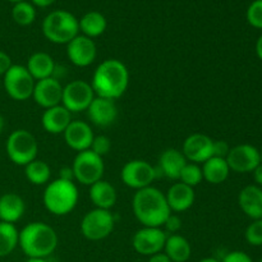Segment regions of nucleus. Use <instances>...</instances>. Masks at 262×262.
<instances>
[{
	"mask_svg": "<svg viewBox=\"0 0 262 262\" xmlns=\"http://www.w3.org/2000/svg\"><path fill=\"white\" fill-rule=\"evenodd\" d=\"M72 122V113L67 110L63 105L49 107L42 114V127L46 132L51 135H60L64 133L69 123Z\"/></svg>",
	"mask_w": 262,
	"mask_h": 262,
	"instance_id": "obj_21",
	"label": "nucleus"
},
{
	"mask_svg": "<svg viewBox=\"0 0 262 262\" xmlns=\"http://www.w3.org/2000/svg\"><path fill=\"white\" fill-rule=\"evenodd\" d=\"M43 36L50 42L68 43L79 35L78 19L67 10H54L42 22Z\"/></svg>",
	"mask_w": 262,
	"mask_h": 262,
	"instance_id": "obj_5",
	"label": "nucleus"
},
{
	"mask_svg": "<svg viewBox=\"0 0 262 262\" xmlns=\"http://www.w3.org/2000/svg\"><path fill=\"white\" fill-rule=\"evenodd\" d=\"M8 2H12V3H19V2H25V0H8Z\"/></svg>",
	"mask_w": 262,
	"mask_h": 262,
	"instance_id": "obj_48",
	"label": "nucleus"
},
{
	"mask_svg": "<svg viewBox=\"0 0 262 262\" xmlns=\"http://www.w3.org/2000/svg\"><path fill=\"white\" fill-rule=\"evenodd\" d=\"M194 189L192 187L187 186V184L182 183H174L170 188L168 189L165 194L166 202H168L170 211L174 212H182L188 210L192 207L194 202Z\"/></svg>",
	"mask_w": 262,
	"mask_h": 262,
	"instance_id": "obj_20",
	"label": "nucleus"
},
{
	"mask_svg": "<svg viewBox=\"0 0 262 262\" xmlns=\"http://www.w3.org/2000/svg\"><path fill=\"white\" fill-rule=\"evenodd\" d=\"M247 20L252 27L262 28V0H255L247 9Z\"/></svg>",
	"mask_w": 262,
	"mask_h": 262,
	"instance_id": "obj_34",
	"label": "nucleus"
},
{
	"mask_svg": "<svg viewBox=\"0 0 262 262\" xmlns=\"http://www.w3.org/2000/svg\"><path fill=\"white\" fill-rule=\"evenodd\" d=\"M95 96L91 83L83 79H76L63 87L61 105L71 113L86 112Z\"/></svg>",
	"mask_w": 262,
	"mask_h": 262,
	"instance_id": "obj_10",
	"label": "nucleus"
},
{
	"mask_svg": "<svg viewBox=\"0 0 262 262\" xmlns=\"http://www.w3.org/2000/svg\"><path fill=\"white\" fill-rule=\"evenodd\" d=\"M12 17L17 25L19 26H30L32 25L36 18V10L31 3L19 2L15 3L12 9Z\"/></svg>",
	"mask_w": 262,
	"mask_h": 262,
	"instance_id": "obj_31",
	"label": "nucleus"
},
{
	"mask_svg": "<svg viewBox=\"0 0 262 262\" xmlns=\"http://www.w3.org/2000/svg\"><path fill=\"white\" fill-rule=\"evenodd\" d=\"M26 211V205L22 197L13 192L0 196V222L14 224Z\"/></svg>",
	"mask_w": 262,
	"mask_h": 262,
	"instance_id": "obj_23",
	"label": "nucleus"
},
{
	"mask_svg": "<svg viewBox=\"0 0 262 262\" xmlns=\"http://www.w3.org/2000/svg\"><path fill=\"white\" fill-rule=\"evenodd\" d=\"M223 262H253L252 258L243 251H233L225 255Z\"/></svg>",
	"mask_w": 262,
	"mask_h": 262,
	"instance_id": "obj_37",
	"label": "nucleus"
},
{
	"mask_svg": "<svg viewBox=\"0 0 262 262\" xmlns=\"http://www.w3.org/2000/svg\"><path fill=\"white\" fill-rule=\"evenodd\" d=\"M225 160L230 170L237 173H251L261 164L260 151L247 143L230 148Z\"/></svg>",
	"mask_w": 262,
	"mask_h": 262,
	"instance_id": "obj_13",
	"label": "nucleus"
},
{
	"mask_svg": "<svg viewBox=\"0 0 262 262\" xmlns=\"http://www.w3.org/2000/svg\"><path fill=\"white\" fill-rule=\"evenodd\" d=\"M31 2H32L35 5H37V7L45 8V7H49V5L54 4L56 0H31Z\"/></svg>",
	"mask_w": 262,
	"mask_h": 262,
	"instance_id": "obj_43",
	"label": "nucleus"
},
{
	"mask_svg": "<svg viewBox=\"0 0 262 262\" xmlns=\"http://www.w3.org/2000/svg\"><path fill=\"white\" fill-rule=\"evenodd\" d=\"M256 53H257V56L262 60V35L258 37L257 42H256Z\"/></svg>",
	"mask_w": 262,
	"mask_h": 262,
	"instance_id": "obj_44",
	"label": "nucleus"
},
{
	"mask_svg": "<svg viewBox=\"0 0 262 262\" xmlns=\"http://www.w3.org/2000/svg\"><path fill=\"white\" fill-rule=\"evenodd\" d=\"M164 253L171 262H187L192 255V247L188 241L179 234H170L166 237Z\"/></svg>",
	"mask_w": 262,
	"mask_h": 262,
	"instance_id": "obj_26",
	"label": "nucleus"
},
{
	"mask_svg": "<svg viewBox=\"0 0 262 262\" xmlns=\"http://www.w3.org/2000/svg\"><path fill=\"white\" fill-rule=\"evenodd\" d=\"M72 170L74 174V181L83 186H92L102 179L105 170L104 160L91 150L81 151L74 158Z\"/></svg>",
	"mask_w": 262,
	"mask_h": 262,
	"instance_id": "obj_7",
	"label": "nucleus"
},
{
	"mask_svg": "<svg viewBox=\"0 0 262 262\" xmlns=\"http://www.w3.org/2000/svg\"><path fill=\"white\" fill-rule=\"evenodd\" d=\"M5 150L12 163L26 166L37 156L38 143L35 136L27 129H17L13 130L8 137Z\"/></svg>",
	"mask_w": 262,
	"mask_h": 262,
	"instance_id": "obj_6",
	"label": "nucleus"
},
{
	"mask_svg": "<svg viewBox=\"0 0 262 262\" xmlns=\"http://www.w3.org/2000/svg\"><path fill=\"white\" fill-rule=\"evenodd\" d=\"M164 227H165V229L168 230L169 233H171V234H177V232L182 228L181 217H179L178 215L170 214L168 216V219L165 220V223H164Z\"/></svg>",
	"mask_w": 262,
	"mask_h": 262,
	"instance_id": "obj_36",
	"label": "nucleus"
},
{
	"mask_svg": "<svg viewBox=\"0 0 262 262\" xmlns=\"http://www.w3.org/2000/svg\"><path fill=\"white\" fill-rule=\"evenodd\" d=\"M87 117L97 127H107L115 122L118 117V107L115 100L95 96L87 107Z\"/></svg>",
	"mask_w": 262,
	"mask_h": 262,
	"instance_id": "obj_18",
	"label": "nucleus"
},
{
	"mask_svg": "<svg viewBox=\"0 0 262 262\" xmlns=\"http://www.w3.org/2000/svg\"><path fill=\"white\" fill-rule=\"evenodd\" d=\"M166 233L161 228L143 227L135 233L132 246L135 251L143 256H152L163 252L166 242Z\"/></svg>",
	"mask_w": 262,
	"mask_h": 262,
	"instance_id": "obj_12",
	"label": "nucleus"
},
{
	"mask_svg": "<svg viewBox=\"0 0 262 262\" xmlns=\"http://www.w3.org/2000/svg\"><path fill=\"white\" fill-rule=\"evenodd\" d=\"M4 89L7 94L17 101H25L32 97L36 81L25 66L13 64L4 74Z\"/></svg>",
	"mask_w": 262,
	"mask_h": 262,
	"instance_id": "obj_8",
	"label": "nucleus"
},
{
	"mask_svg": "<svg viewBox=\"0 0 262 262\" xmlns=\"http://www.w3.org/2000/svg\"><path fill=\"white\" fill-rule=\"evenodd\" d=\"M79 23V31H82L84 36L90 38L97 37V36L102 35L106 30V18L104 14L100 12L92 10V12L86 13L81 19L78 20Z\"/></svg>",
	"mask_w": 262,
	"mask_h": 262,
	"instance_id": "obj_28",
	"label": "nucleus"
},
{
	"mask_svg": "<svg viewBox=\"0 0 262 262\" xmlns=\"http://www.w3.org/2000/svg\"><path fill=\"white\" fill-rule=\"evenodd\" d=\"M252 173H253V179H255L256 184H257L258 187H262V163L252 171Z\"/></svg>",
	"mask_w": 262,
	"mask_h": 262,
	"instance_id": "obj_42",
	"label": "nucleus"
},
{
	"mask_svg": "<svg viewBox=\"0 0 262 262\" xmlns=\"http://www.w3.org/2000/svg\"><path fill=\"white\" fill-rule=\"evenodd\" d=\"M242 211L251 219H262V189L258 186H247L238 196Z\"/></svg>",
	"mask_w": 262,
	"mask_h": 262,
	"instance_id": "obj_22",
	"label": "nucleus"
},
{
	"mask_svg": "<svg viewBox=\"0 0 262 262\" xmlns=\"http://www.w3.org/2000/svg\"><path fill=\"white\" fill-rule=\"evenodd\" d=\"M19 232L14 224L0 222V257L10 255L18 246Z\"/></svg>",
	"mask_w": 262,
	"mask_h": 262,
	"instance_id": "obj_29",
	"label": "nucleus"
},
{
	"mask_svg": "<svg viewBox=\"0 0 262 262\" xmlns=\"http://www.w3.org/2000/svg\"><path fill=\"white\" fill-rule=\"evenodd\" d=\"M260 262H262V257H261V260H260Z\"/></svg>",
	"mask_w": 262,
	"mask_h": 262,
	"instance_id": "obj_50",
	"label": "nucleus"
},
{
	"mask_svg": "<svg viewBox=\"0 0 262 262\" xmlns=\"http://www.w3.org/2000/svg\"><path fill=\"white\" fill-rule=\"evenodd\" d=\"M129 84V72L118 59H106L95 71L91 86L96 96L117 100L124 95Z\"/></svg>",
	"mask_w": 262,
	"mask_h": 262,
	"instance_id": "obj_1",
	"label": "nucleus"
},
{
	"mask_svg": "<svg viewBox=\"0 0 262 262\" xmlns=\"http://www.w3.org/2000/svg\"><path fill=\"white\" fill-rule=\"evenodd\" d=\"M90 199L96 209L110 210L117 202V191L106 181H99L90 186Z\"/></svg>",
	"mask_w": 262,
	"mask_h": 262,
	"instance_id": "obj_25",
	"label": "nucleus"
},
{
	"mask_svg": "<svg viewBox=\"0 0 262 262\" xmlns=\"http://www.w3.org/2000/svg\"><path fill=\"white\" fill-rule=\"evenodd\" d=\"M110 148H112V141H110V138L104 135H100L94 137V141H92L90 150L102 158V156L109 152Z\"/></svg>",
	"mask_w": 262,
	"mask_h": 262,
	"instance_id": "obj_35",
	"label": "nucleus"
},
{
	"mask_svg": "<svg viewBox=\"0 0 262 262\" xmlns=\"http://www.w3.org/2000/svg\"><path fill=\"white\" fill-rule=\"evenodd\" d=\"M179 179H181L182 183L194 188V187L199 186V184L201 183L202 179H204V177H202V169L200 168L199 164L187 163L186 166L183 168V170H182Z\"/></svg>",
	"mask_w": 262,
	"mask_h": 262,
	"instance_id": "obj_32",
	"label": "nucleus"
},
{
	"mask_svg": "<svg viewBox=\"0 0 262 262\" xmlns=\"http://www.w3.org/2000/svg\"><path fill=\"white\" fill-rule=\"evenodd\" d=\"M64 141L74 151L90 150L94 141V132L89 123L82 120H72L67 129L64 130Z\"/></svg>",
	"mask_w": 262,
	"mask_h": 262,
	"instance_id": "obj_17",
	"label": "nucleus"
},
{
	"mask_svg": "<svg viewBox=\"0 0 262 262\" xmlns=\"http://www.w3.org/2000/svg\"><path fill=\"white\" fill-rule=\"evenodd\" d=\"M182 154L194 164H204L214 156V141L202 133H193L184 140Z\"/></svg>",
	"mask_w": 262,
	"mask_h": 262,
	"instance_id": "obj_14",
	"label": "nucleus"
},
{
	"mask_svg": "<svg viewBox=\"0 0 262 262\" xmlns=\"http://www.w3.org/2000/svg\"><path fill=\"white\" fill-rule=\"evenodd\" d=\"M158 170L155 166L145 160H130L123 166L122 177L123 183L133 189H142L150 187L151 183L158 178Z\"/></svg>",
	"mask_w": 262,
	"mask_h": 262,
	"instance_id": "obj_11",
	"label": "nucleus"
},
{
	"mask_svg": "<svg viewBox=\"0 0 262 262\" xmlns=\"http://www.w3.org/2000/svg\"><path fill=\"white\" fill-rule=\"evenodd\" d=\"M26 178L35 186H42L49 182L51 177V169L45 161L35 159L25 166Z\"/></svg>",
	"mask_w": 262,
	"mask_h": 262,
	"instance_id": "obj_30",
	"label": "nucleus"
},
{
	"mask_svg": "<svg viewBox=\"0 0 262 262\" xmlns=\"http://www.w3.org/2000/svg\"><path fill=\"white\" fill-rule=\"evenodd\" d=\"M186 164L187 159L182 151L177 148H166L159 158V168L156 170L169 179H179Z\"/></svg>",
	"mask_w": 262,
	"mask_h": 262,
	"instance_id": "obj_19",
	"label": "nucleus"
},
{
	"mask_svg": "<svg viewBox=\"0 0 262 262\" xmlns=\"http://www.w3.org/2000/svg\"><path fill=\"white\" fill-rule=\"evenodd\" d=\"M26 68H27V71L30 72V74L33 77L35 81H40V79L54 77L55 61H54L53 56L49 55L48 53L38 51V53L32 54L28 58Z\"/></svg>",
	"mask_w": 262,
	"mask_h": 262,
	"instance_id": "obj_24",
	"label": "nucleus"
},
{
	"mask_svg": "<svg viewBox=\"0 0 262 262\" xmlns=\"http://www.w3.org/2000/svg\"><path fill=\"white\" fill-rule=\"evenodd\" d=\"M59 179H63V181H69V182H73L74 181V174L72 168H63L60 170V177Z\"/></svg>",
	"mask_w": 262,
	"mask_h": 262,
	"instance_id": "obj_40",
	"label": "nucleus"
},
{
	"mask_svg": "<svg viewBox=\"0 0 262 262\" xmlns=\"http://www.w3.org/2000/svg\"><path fill=\"white\" fill-rule=\"evenodd\" d=\"M61 96H63V86L55 77L36 81L32 97L36 104L40 105L41 107L49 109L60 105Z\"/></svg>",
	"mask_w": 262,
	"mask_h": 262,
	"instance_id": "obj_16",
	"label": "nucleus"
},
{
	"mask_svg": "<svg viewBox=\"0 0 262 262\" xmlns=\"http://www.w3.org/2000/svg\"><path fill=\"white\" fill-rule=\"evenodd\" d=\"M4 125H5V120L4 118H3V115L0 114V135H2V132L4 130Z\"/></svg>",
	"mask_w": 262,
	"mask_h": 262,
	"instance_id": "obj_45",
	"label": "nucleus"
},
{
	"mask_svg": "<svg viewBox=\"0 0 262 262\" xmlns=\"http://www.w3.org/2000/svg\"><path fill=\"white\" fill-rule=\"evenodd\" d=\"M202 177L211 184H220L227 181L229 176V165L224 158L212 156L202 164Z\"/></svg>",
	"mask_w": 262,
	"mask_h": 262,
	"instance_id": "obj_27",
	"label": "nucleus"
},
{
	"mask_svg": "<svg viewBox=\"0 0 262 262\" xmlns=\"http://www.w3.org/2000/svg\"><path fill=\"white\" fill-rule=\"evenodd\" d=\"M230 147L225 141H214V156L216 158H227Z\"/></svg>",
	"mask_w": 262,
	"mask_h": 262,
	"instance_id": "obj_38",
	"label": "nucleus"
},
{
	"mask_svg": "<svg viewBox=\"0 0 262 262\" xmlns=\"http://www.w3.org/2000/svg\"><path fill=\"white\" fill-rule=\"evenodd\" d=\"M27 262H48L45 258H28Z\"/></svg>",
	"mask_w": 262,
	"mask_h": 262,
	"instance_id": "obj_47",
	"label": "nucleus"
},
{
	"mask_svg": "<svg viewBox=\"0 0 262 262\" xmlns=\"http://www.w3.org/2000/svg\"><path fill=\"white\" fill-rule=\"evenodd\" d=\"M199 262H222V261L216 260V258H214V257H206V258H202V260Z\"/></svg>",
	"mask_w": 262,
	"mask_h": 262,
	"instance_id": "obj_46",
	"label": "nucleus"
},
{
	"mask_svg": "<svg viewBox=\"0 0 262 262\" xmlns=\"http://www.w3.org/2000/svg\"><path fill=\"white\" fill-rule=\"evenodd\" d=\"M260 158H261V163H262V150L260 151Z\"/></svg>",
	"mask_w": 262,
	"mask_h": 262,
	"instance_id": "obj_49",
	"label": "nucleus"
},
{
	"mask_svg": "<svg viewBox=\"0 0 262 262\" xmlns=\"http://www.w3.org/2000/svg\"><path fill=\"white\" fill-rule=\"evenodd\" d=\"M67 55L77 67H89L96 59L97 49L94 40L84 35H77L67 43Z\"/></svg>",
	"mask_w": 262,
	"mask_h": 262,
	"instance_id": "obj_15",
	"label": "nucleus"
},
{
	"mask_svg": "<svg viewBox=\"0 0 262 262\" xmlns=\"http://www.w3.org/2000/svg\"><path fill=\"white\" fill-rule=\"evenodd\" d=\"M246 241L251 246H262V219H256L246 229Z\"/></svg>",
	"mask_w": 262,
	"mask_h": 262,
	"instance_id": "obj_33",
	"label": "nucleus"
},
{
	"mask_svg": "<svg viewBox=\"0 0 262 262\" xmlns=\"http://www.w3.org/2000/svg\"><path fill=\"white\" fill-rule=\"evenodd\" d=\"M18 246L28 258H46L58 247V234L50 225L33 222L19 232Z\"/></svg>",
	"mask_w": 262,
	"mask_h": 262,
	"instance_id": "obj_3",
	"label": "nucleus"
},
{
	"mask_svg": "<svg viewBox=\"0 0 262 262\" xmlns=\"http://www.w3.org/2000/svg\"><path fill=\"white\" fill-rule=\"evenodd\" d=\"M147 262H171V260L164 252H159L156 255L150 256Z\"/></svg>",
	"mask_w": 262,
	"mask_h": 262,
	"instance_id": "obj_41",
	"label": "nucleus"
},
{
	"mask_svg": "<svg viewBox=\"0 0 262 262\" xmlns=\"http://www.w3.org/2000/svg\"><path fill=\"white\" fill-rule=\"evenodd\" d=\"M115 219L110 210L95 209L87 212L81 223V232L89 241H101L112 234Z\"/></svg>",
	"mask_w": 262,
	"mask_h": 262,
	"instance_id": "obj_9",
	"label": "nucleus"
},
{
	"mask_svg": "<svg viewBox=\"0 0 262 262\" xmlns=\"http://www.w3.org/2000/svg\"><path fill=\"white\" fill-rule=\"evenodd\" d=\"M42 201L48 211L63 216L73 211L76 207L78 202V189L74 182L58 178L46 186Z\"/></svg>",
	"mask_w": 262,
	"mask_h": 262,
	"instance_id": "obj_4",
	"label": "nucleus"
},
{
	"mask_svg": "<svg viewBox=\"0 0 262 262\" xmlns=\"http://www.w3.org/2000/svg\"><path fill=\"white\" fill-rule=\"evenodd\" d=\"M12 66L13 64H12V59H10V56L8 55L7 53L0 50V76H4V74L9 71V68Z\"/></svg>",
	"mask_w": 262,
	"mask_h": 262,
	"instance_id": "obj_39",
	"label": "nucleus"
},
{
	"mask_svg": "<svg viewBox=\"0 0 262 262\" xmlns=\"http://www.w3.org/2000/svg\"><path fill=\"white\" fill-rule=\"evenodd\" d=\"M133 212L143 227L161 228L171 214L165 194L150 186L138 189L133 197Z\"/></svg>",
	"mask_w": 262,
	"mask_h": 262,
	"instance_id": "obj_2",
	"label": "nucleus"
}]
</instances>
